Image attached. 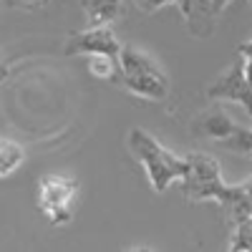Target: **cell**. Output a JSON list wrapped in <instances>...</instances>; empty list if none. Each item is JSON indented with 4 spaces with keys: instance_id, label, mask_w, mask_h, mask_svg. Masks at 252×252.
<instances>
[{
    "instance_id": "7a4b0ae2",
    "label": "cell",
    "mask_w": 252,
    "mask_h": 252,
    "mask_svg": "<svg viewBox=\"0 0 252 252\" xmlns=\"http://www.w3.org/2000/svg\"><path fill=\"white\" fill-rule=\"evenodd\" d=\"M121 86L144 101H164L169 96V78L159 63L136 46H121Z\"/></svg>"
},
{
    "instance_id": "52a82bcc",
    "label": "cell",
    "mask_w": 252,
    "mask_h": 252,
    "mask_svg": "<svg viewBox=\"0 0 252 252\" xmlns=\"http://www.w3.org/2000/svg\"><path fill=\"white\" fill-rule=\"evenodd\" d=\"M229 0H192L189 10L182 15L192 38H209L217 28V20Z\"/></svg>"
},
{
    "instance_id": "9c48e42d",
    "label": "cell",
    "mask_w": 252,
    "mask_h": 252,
    "mask_svg": "<svg viewBox=\"0 0 252 252\" xmlns=\"http://www.w3.org/2000/svg\"><path fill=\"white\" fill-rule=\"evenodd\" d=\"M89 28H111L126 13V0H83Z\"/></svg>"
},
{
    "instance_id": "4fadbf2b",
    "label": "cell",
    "mask_w": 252,
    "mask_h": 252,
    "mask_svg": "<svg viewBox=\"0 0 252 252\" xmlns=\"http://www.w3.org/2000/svg\"><path fill=\"white\" fill-rule=\"evenodd\" d=\"M217 146L224 149V152H229V154H240V157L252 159V129H245V126L237 124V129Z\"/></svg>"
},
{
    "instance_id": "5bb4252c",
    "label": "cell",
    "mask_w": 252,
    "mask_h": 252,
    "mask_svg": "<svg viewBox=\"0 0 252 252\" xmlns=\"http://www.w3.org/2000/svg\"><path fill=\"white\" fill-rule=\"evenodd\" d=\"M229 250L232 252H252V215L232 224Z\"/></svg>"
},
{
    "instance_id": "7c38bea8",
    "label": "cell",
    "mask_w": 252,
    "mask_h": 252,
    "mask_svg": "<svg viewBox=\"0 0 252 252\" xmlns=\"http://www.w3.org/2000/svg\"><path fill=\"white\" fill-rule=\"evenodd\" d=\"M89 71L91 76L101 81H121V61L119 56L96 53V56H89Z\"/></svg>"
},
{
    "instance_id": "ac0fdd59",
    "label": "cell",
    "mask_w": 252,
    "mask_h": 252,
    "mask_svg": "<svg viewBox=\"0 0 252 252\" xmlns=\"http://www.w3.org/2000/svg\"><path fill=\"white\" fill-rule=\"evenodd\" d=\"M8 73H10V68H8V63H5L3 53H0V81H5V78H8Z\"/></svg>"
},
{
    "instance_id": "5b68a950",
    "label": "cell",
    "mask_w": 252,
    "mask_h": 252,
    "mask_svg": "<svg viewBox=\"0 0 252 252\" xmlns=\"http://www.w3.org/2000/svg\"><path fill=\"white\" fill-rule=\"evenodd\" d=\"M207 98L209 101H232L237 106H242L247 111V116L252 119V83L245 73L242 61L237 58L222 76H217L212 83L207 86Z\"/></svg>"
},
{
    "instance_id": "6da1fadb",
    "label": "cell",
    "mask_w": 252,
    "mask_h": 252,
    "mask_svg": "<svg viewBox=\"0 0 252 252\" xmlns=\"http://www.w3.org/2000/svg\"><path fill=\"white\" fill-rule=\"evenodd\" d=\"M126 144H129L131 157L141 164L157 194H164L172 184L182 182V177L187 174V157H179L172 149H166L159 139H154L149 131L139 129V126L129 129Z\"/></svg>"
},
{
    "instance_id": "d6986e66",
    "label": "cell",
    "mask_w": 252,
    "mask_h": 252,
    "mask_svg": "<svg viewBox=\"0 0 252 252\" xmlns=\"http://www.w3.org/2000/svg\"><path fill=\"white\" fill-rule=\"evenodd\" d=\"M247 3H250V5H252V0H247Z\"/></svg>"
},
{
    "instance_id": "e0dca14e",
    "label": "cell",
    "mask_w": 252,
    "mask_h": 252,
    "mask_svg": "<svg viewBox=\"0 0 252 252\" xmlns=\"http://www.w3.org/2000/svg\"><path fill=\"white\" fill-rule=\"evenodd\" d=\"M13 5H18V8H28V10H35V8H43V5H48V0H10Z\"/></svg>"
},
{
    "instance_id": "ba28073f",
    "label": "cell",
    "mask_w": 252,
    "mask_h": 252,
    "mask_svg": "<svg viewBox=\"0 0 252 252\" xmlns=\"http://www.w3.org/2000/svg\"><path fill=\"white\" fill-rule=\"evenodd\" d=\"M235 129H237V124L229 119L222 109L202 111L194 119V124H192V134L197 139H207V141H212V144H222Z\"/></svg>"
},
{
    "instance_id": "8fae6325",
    "label": "cell",
    "mask_w": 252,
    "mask_h": 252,
    "mask_svg": "<svg viewBox=\"0 0 252 252\" xmlns=\"http://www.w3.org/2000/svg\"><path fill=\"white\" fill-rule=\"evenodd\" d=\"M23 161H26L23 144L0 136V179H5L13 172H18L20 166H23Z\"/></svg>"
},
{
    "instance_id": "8992f818",
    "label": "cell",
    "mask_w": 252,
    "mask_h": 252,
    "mask_svg": "<svg viewBox=\"0 0 252 252\" xmlns=\"http://www.w3.org/2000/svg\"><path fill=\"white\" fill-rule=\"evenodd\" d=\"M121 40L111 33V28H89L66 38L63 53L66 56H96V53H109L119 56L121 53Z\"/></svg>"
},
{
    "instance_id": "9a60e30c",
    "label": "cell",
    "mask_w": 252,
    "mask_h": 252,
    "mask_svg": "<svg viewBox=\"0 0 252 252\" xmlns=\"http://www.w3.org/2000/svg\"><path fill=\"white\" fill-rule=\"evenodd\" d=\"M131 3H134L141 13H157V10H161L164 5H177L179 13L184 15V13L189 10V3H192V0H131Z\"/></svg>"
},
{
    "instance_id": "3957f363",
    "label": "cell",
    "mask_w": 252,
    "mask_h": 252,
    "mask_svg": "<svg viewBox=\"0 0 252 252\" xmlns=\"http://www.w3.org/2000/svg\"><path fill=\"white\" fill-rule=\"evenodd\" d=\"M182 194L189 202H217L222 204L229 184L222 179V166L215 157L204 152L187 154V174L179 182Z\"/></svg>"
},
{
    "instance_id": "30bf717a",
    "label": "cell",
    "mask_w": 252,
    "mask_h": 252,
    "mask_svg": "<svg viewBox=\"0 0 252 252\" xmlns=\"http://www.w3.org/2000/svg\"><path fill=\"white\" fill-rule=\"evenodd\" d=\"M220 207L227 212L232 224L250 217L252 215V177L245 179L242 184H229V192H227V197Z\"/></svg>"
},
{
    "instance_id": "2e32d148",
    "label": "cell",
    "mask_w": 252,
    "mask_h": 252,
    "mask_svg": "<svg viewBox=\"0 0 252 252\" xmlns=\"http://www.w3.org/2000/svg\"><path fill=\"white\" fill-rule=\"evenodd\" d=\"M237 58L242 61L245 73H247V78H250V83H252V38L237 46Z\"/></svg>"
},
{
    "instance_id": "277c9868",
    "label": "cell",
    "mask_w": 252,
    "mask_h": 252,
    "mask_svg": "<svg viewBox=\"0 0 252 252\" xmlns=\"http://www.w3.org/2000/svg\"><path fill=\"white\" fill-rule=\"evenodd\" d=\"M78 197V179L68 174H43L38 179V209L53 227H66L73 220V202Z\"/></svg>"
}]
</instances>
